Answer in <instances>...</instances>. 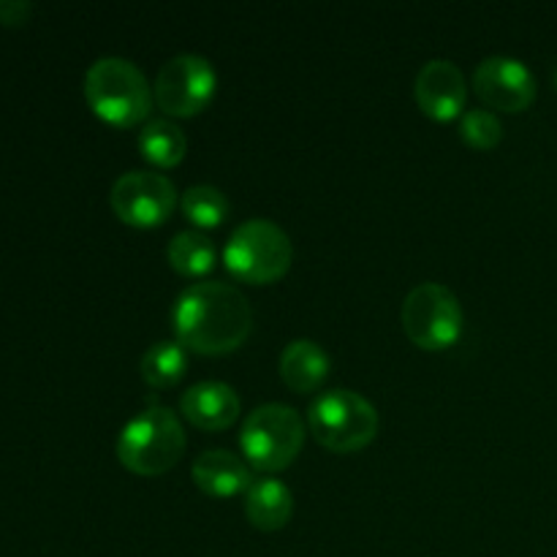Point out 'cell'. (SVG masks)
<instances>
[{
  "label": "cell",
  "instance_id": "obj_1",
  "mask_svg": "<svg viewBox=\"0 0 557 557\" xmlns=\"http://www.w3.org/2000/svg\"><path fill=\"white\" fill-rule=\"evenodd\" d=\"M172 326L188 351L221 357L243 346L253 326V308L234 283L201 281L180 292Z\"/></svg>",
  "mask_w": 557,
  "mask_h": 557
},
{
  "label": "cell",
  "instance_id": "obj_2",
  "mask_svg": "<svg viewBox=\"0 0 557 557\" xmlns=\"http://www.w3.org/2000/svg\"><path fill=\"white\" fill-rule=\"evenodd\" d=\"M85 98L98 117L125 128V125L147 123L156 92L134 60L103 54L87 69Z\"/></svg>",
  "mask_w": 557,
  "mask_h": 557
},
{
  "label": "cell",
  "instance_id": "obj_3",
  "mask_svg": "<svg viewBox=\"0 0 557 557\" xmlns=\"http://www.w3.org/2000/svg\"><path fill=\"white\" fill-rule=\"evenodd\" d=\"M185 451L183 422L172 408L150 406L123 424L117 457L131 473L161 476L180 462Z\"/></svg>",
  "mask_w": 557,
  "mask_h": 557
},
{
  "label": "cell",
  "instance_id": "obj_4",
  "mask_svg": "<svg viewBox=\"0 0 557 557\" xmlns=\"http://www.w3.org/2000/svg\"><path fill=\"white\" fill-rule=\"evenodd\" d=\"M305 446V422L286 403H264L243 419L239 451L256 471H281L292 466Z\"/></svg>",
  "mask_w": 557,
  "mask_h": 557
},
{
  "label": "cell",
  "instance_id": "obj_5",
  "mask_svg": "<svg viewBox=\"0 0 557 557\" xmlns=\"http://www.w3.org/2000/svg\"><path fill=\"white\" fill-rule=\"evenodd\" d=\"M294 245L286 228L267 218H250L232 232L223 248V264L245 283H272L292 267Z\"/></svg>",
  "mask_w": 557,
  "mask_h": 557
},
{
  "label": "cell",
  "instance_id": "obj_6",
  "mask_svg": "<svg viewBox=\"0 0 557 557\" xmlns=\"http://www.w3.org/2000/svg\"><path fill=\"white\" fill-rule=\"evenodd\" d=\"M308 428L332 451H359L379 433V411L354 389L321 392L308 408Z\"/></svg>",
  "mask_w": 557,
  "mask_h": 557
},
{
  "label": "cell",
  "instance_id": "obj_7",
  "mask_svg": "<svg viewBox=\"0 0 557 557\" xmlns=\"http://www.w3.org/2000/svg\"><path fill=\"white\" fill-rule=\"evenodd\" d=\"M462 305L444 283H419L403 299V330L424 351H444L462 335Z\"/></svg>",
  "mask_w": 557,
  "mask_h": 557
},
{
  "label": "cell",
  "instance_id": "obj_8",
  "mask_svg": "<svg viewBox=\"0 0 557 557\" xmlns=\"http://www.w3.org/2000/svg\"><path fill=\"white\" fill-rule=\"evenodd\" d=\"M218 74L205 54L183 52L169 58L156 76V101L172 117L199 114L215 98Z\"/></svg>",
  "mask_w": 557,
  "mask_h": 557
},
{
  "label": "cell",
  "instance_id": "obj_9",
  "mask_svg": "<svg viewBox=\"0 0 557 557\" xmlns=\"http://www.w3.org/2000/svg\"><path fill=\"white\" fill-rule=\"evenodd\" d=\"M109 205L117 218L131 226L150 228L166 221L177 205V188L172 180L152 169H134L114 180Z\"/></svg>",
  "mask_w": 557,
  "mask_h": 557
},
{
  "label": "cell",
  "instance_id": "obj_10",
  "mask_svg": "<svg viewBox=\"0 0 557 557\" xmlns=\"http://www.w3.org/2000/svg\"><path fill=\"white\" fill-rule=\"evenodd\" d=\"M473 90L487 107L522 112L536 98V76L511 54H490L473 71Z\"/></svg>",
  "mask_w": 557,
  "mask_h": 557
},
{
  "label": "cell",
  "instance_id": "obj_11",
  "mask_svg": "<svg viewBox=\"0 0 557 557\" xmlns=\"http://www.w3.org/2000/svg\"><path fill=\"white\" fill-rule=\"evenodd\" d=\"M413 96L428 117L455 120L468 101V82L460 65L446 58H433L419 69Z\"/></svg>",
  "mask_w": 557,
  "mask_h": 557
},
{
  "label": "cell",
  "instance_id": "obj_12",
  "mask_svg": "<svg viewBox=\"0 0 557 557\" xmlns=\"http://www.w3.org/2000/svg\"><path fill=\"white\" fill-rule=\"evenodd\" d=\"M239 395L223 381H199L180 397V411L199 430H226L239 417Z\"/></svg>",
  "mask_w": 557,
  "mask_h": 557
},
{
  "label": "cell",
  "instance_id": "obj_13",
  "mask_svg": "<svg viewBox=\"0 0 557 557\" xmlns=\"http://www.w3.org/2000/svg\"><path fill=\"white\" fill-rule=\"evenodd\" d=\"M196 487L212 498H234L239 493H248L253 484L250 466L243 460V455H234L228 449H207L201 451L190 468Z\"/></svg>",
  "mask_w": 557,
  "mask_h": 557
},
{
  "label": "cell",
  "instance_id": "obj_14",
  "mask_svg": "<svg viewBox=\"0 0 557 557\" xmlns=\"http://www.w3.org/2000/svg\"><path fill=\"white\" fill-rule=\"evenodd\" d=\"M281 379L294 392H315L326 381L332 368L330 354L324 346L308 337H297L281 351Z\"/></svg>",
  "mask_w": 557,
  "mask_h": 557
},
{
  "label": "cell",
  "instance_id": "obj_15",
  "mask_svg": "<svg viewBox=\"0 0 557 557\" xmlns=\"http://www.w3.org/2000/svg\"><path fill=\"white\" fill-rule=\"evenodd\" d=\"M245 515L259 531H281L294 515L292 490L281 479H253L245 493Z\"/></svg>",
  "mask_w": 557,
  "mask_h": 557
},
{
  "label": "cell",
  "instance_id": "obj_16",
  "mask_svg": "<svg viewBox=\"0 0 557 557\" xmlns=\"http://www.w3.org/2000/svg\"><path fill=\"white\" fill-rule=\"evenodd\" d=\"M139 150L156 166H177L188 152V136L174 120L150 117L139 131Z\"/></svg>",
  "mask_w": 557,
  "mask_h": 557
},
{
  "label": "cell",
  "instance_id": "obj_17",
  "mask_svg": "<svg viewBox=\"0 0 557 557\" xmlns=\"http://www.w3.org/2000/svg\"><path fill=\"white\" fill-rule=\"evenodd\" d=\"M169 264L180 272V275L188 277H201L207 272L215 270L218 264V248L205 232L199 228H185L172 237L166 248Z\"/></svg>",
  "mask_w": 557,
  "mask_h": 557
},
{
  "label": "cell",
  "instance_id": "obj_18",
  "mask_svg": "<svg viewBox=\"0 0 557 557\" xmlns=\"http://www.w3.org/2000/svg\"><path fill=\"white\" fill-rule=\"evenodd\" d=\"M141 379L156 389H169L180 384V379L188 370V348L174 337V341H158L141 354Z\"/></svg>",
  "mask_w": 557,
  "mask_h": 557
},
{
  "label": "cell",
  "instance_id": "obj_19",
  "mask_svg": "<svg viewBox=\"0 0 557 557\" xmlns=\"http://www.w3.org/2000/svg\"><path fill=\"white\" fill-rule=\"evenodd\" d=\"M185 218L199 228H215L228 215V196L215 185H190L180 199Z\"/></svg>",
  "mask_w": 557,
  "mask_h": 557
},
{
  "label": "cell",
  "instance_id": "obj_20",
  "mask_svg": "<svg viewBox=\"0 0 557 557\" xmlns=\"http://www.w3.org/2000/svg\"><path fill=\"white\" fill-rule=\"evenodd\" d=\"M460 136L476 150H493L504 139V125L490 109H466L460 117Z\"/></svg>",
  "mask_w": 557,
  "mask_h": 557
},
{
  "label": "cell",
  "instance_id": "obj_21",
  "mask_svg": "<svg viewBox=\"0 0 557 557\" xmlns=\"http://www.w3.org/2000/svg\"><path fill=\"white\" fill-rule=\"evenodd\" d=\"M33 14L30 0H0V25H25Z\"/></svg>",
  "mask_w": 557,
  "mask_h": 557
},
{
  "label": "cell",
  "instance_id": "obj_22",
  "mask_svg": "<svg viewBox=\"0 0 557 557\" xmlns=\"http://www.w3.org/2000/svg\"><path fill=\"white\" fill-rule=\"evenodd\" d=\"M555 85H557V71H555Z\"/></svg>",
  "mask_w": 557,
  "mask_h": 557
}]
</instances>
